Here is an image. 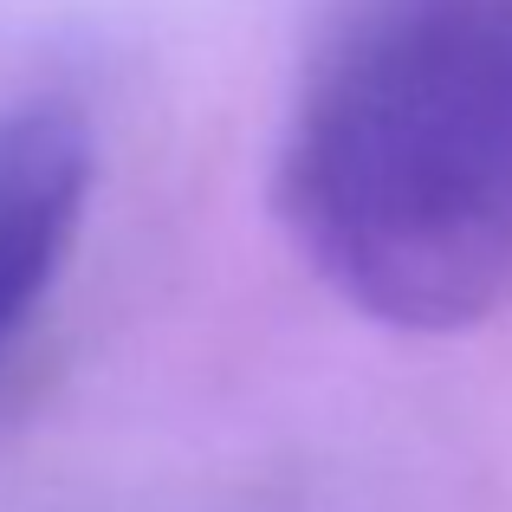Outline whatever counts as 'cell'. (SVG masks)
Instances as JSON below:
<instances>
[{
	"label": "cell",
	"mask_w": 512,
	"mask_h": 512,
	"mask_svg": "<svg viewBox=\"0 0 512 512\" xmlns=\"http://www.w3.org/2000/svg\"><path fill=\"white\" fill-rule=\"evenodd\" d=\"M279 214L344 305L461 331L512 299V0H357L299 85Z\"/></svg>",
	"instance_id": "obj_1"
},
{
	"label": "cell",
	"mask_w": 512,
	"mask_h": 512,
	"mask_svg": "<svg viewBox=\"0 0 512 512\" xmlns=\"http://www.w3.org/2000/svg\"><path fill=\"white\" fill-rule=\"evenodd\" d=\"M91 195V137L65 104L0 117V350L52 292Z\"/></svg>",
	"instance_id": "obj_2"
}]
</instances>
